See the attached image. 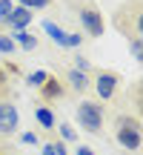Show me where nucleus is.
Here are the masks:
<instances>
[{"instance_id":"nucleus-1","label":"nucleus","mask_w":143,"mask_h":155,"mask_svg":"<svg viewBox=\"0 0 143 155\" xmlns=\"http://www.w3.org/2000/svg\"><path fill=\"white\" fill-rule=\"evenodd\" d=\"M115 29L120 35H126L129 40L140 38L143 32V15H140V0H129L115 12Z\"/></svg>"},{"instance_id":"nucleus-2","label":"nucleus","mask_w":143,"mask_h":155,"mask_svg":"<svg viewBox=\"0 0 143 155\" xmlns=\"http://www.w3.org/2000/svg\"><path fill=\"white\" fill-rule=\"evenodd\" d=\"M143 129H140V121L135 115H117L115 118V141L123 147L126 152H138L140 150V138H143Z\"/></svg>"},{"instance_id":"nucleus-3","label":"nucleus","mask_w":143,"mask_h":155,"mask_svg":"<svg viewBox=\"0 0 143 155\" xmlns=\"http://www.w3.org/2000/svg\"><path fill=\"white\" fill-rule=\"evenodd\" d=\"M77 124H80L89 135H103L106 112H103V106H100V101H80V104H77Z\"/></svg>"},{"instance_id":"nucleus-4","label":"nucleus","mask_w":143,"mask_h":155,"mask_svg":"<svg viewBox=\"0 0 143 155\" xmlns=\"http://www.w3.org/2000/svg\"><path fill=\"white\" fill-rule=\"evenodd\" d=\"M77 9V17H80V26L89 38H100L106 32V23H103V15L94 3H75Z\"/></svg>"},{"instance_id":"nucleus-5","label":"nucleus","mask_w":143,"mask_h":155,"mask_svg":"<svg viewBox=\"0 0 143 155\" xmlns=\"http://www.w3.org/2000/svg\"><path fill=\"white\" fill-rule=\"evenodd\" d=\"M117 86H120L117 72H112V69H97L94 72V92H97L100 101H112L117 95Z\"/></svg>"},{"instance_id":"nucleus-6","label":"nucleus","mask_w":143,"mask_h":155,"mask_svg":"<svg viewBox=\"0 0 143 155\" xmlns=\"http://www.w3.org/2000/svg\"><path fill=\"white\" fill-rule=\"evenodd\" d=\"M20 127V112L11 101H3L0 98V138H9L11 132H17Z\"/></svg>"},{"instance_id":"nucleus-7","label":"nucleus","mask_w":143,"mask_h":155,"mask_svg":"<svg viewBox=\"0 0 143 155\" xmlns=\"http://www.w3.org/2000/svg\"><path fill=\"white\" fill-rule=\"evenodd\" d=\"M43 32L49 35L52 40H55L57 46H63V49H77V46L83 43L80 40V35H75V32H63L57 23H52V20H43Z\"/></svg>"},{"instance_id":"nucleus-8","label":"nucleus","mask_w":143,"mask_h":155,"mask_svg":"<svg viewBox=\"0 0 143 155\" xmlns=\"http://www.w3.org/2000/svg\"><path fill=\"white\" fill-rule=\"evenodd\" d=\"M37 92H40V104H55V101L66 98V83H63L60 78L49 75L43 86H37Z\"/></svg>"},{"instance_id":"nucleus-9","label":"nucleus","mask_w":143,"mask_h":155,"mask_svg":"<svg viewBox=\"0 0 143 155\" xmlns=\"http://www.w3.org/2000/svg\"><path fill=\"white\" fill-rule=\"evenodd\" d=\"M32 23V9H26V6H14L9 15V20H6V26H11L14 32H23V29Z\"/></svg>"},{"instance_id":"nucleus-10","label":"nucleus","mask_w":143,"mask_h":155,"mask_svg":"<svg viewBox=\"0 0 143 155\" xmlns=\"http://www.w3.org/2000/svg\"><path fill=\"white\" fill-rule=\"evenodd\" d=\"M66 86L75 89V92H86V89H92V83H89V75L80 72V69H66Z\"/></svg>"},{"instance_id":"nucleus-11","label":"nucleus","mask_w":143,"mask_h":155,"mask_svg":"<svg viewBox=\"0 0 143 155\" xmlns=\"http://www.w3.org/2000/svg\"><path fill=\"white\" fill-rule=\"evenodd\" d=\"M34 118L43 129H55V112L49 109V104H37L34 106Z\"/></svg>"},{"instance_id":"nucleus-12","label":"nucleus","mask_w":143,"mask_h":155,"mask_svg":"<svg viewBox=\"0 0 143 155\" xmlns=\"http://www.w3.org/2000/svg\"><path fill=\"white\" fill-rule=\"evenodd\" d=\"M14 40H20V49H26V52H32V49H37V38H34V35H29L26 29H23V32H14Z\"/></svg>"},{"instance_id":"nucleus-13","label":"nucleus","mask_w":143,"mask_h":155,"mask_svg":"<svg viewBox=\"0 0 143 155\" xmlns=\"http://www.w3.org/2000/svg\"><path fill=\"white\" fill-rule=\"evenodd\" d=\"M0 52H3V55H14V52H17L14 38H9V35H0Z\"/></svg>"},{"instance_id":"nucleus-14","label":"nucleus","mask_w":143,"mask_h":155,"mask_svg":"<svg viewBox=\"0 0 143 155\" xmlns=\"http://www.w3.org/2000/svg\"><path fill=\"white\" fill-rule=\"evenodd\" d=\"M11 9H14V3L11 0H0V26H6V20H9Z\"/></svg>"},{"instance_id":"nucleus-15","label":"nucleus","mask_w":143,"mask_h":155,"mask_svg":"<svg viewBox=\"0 0 143 155\" xmlns=\"http://www.w3.org/2000/svg\"><path fill=\"white\" fill-rule=\"evenodd\" d=\"M20 6H26V9H46V6H52V0H17Z\"/></svg>"},{"instance_id":"nucleus-16","label":"nucleus","mask_w":143,"mask_h":155,"mask_svg":"<svg viewBox=\"0 0 143 155\" xmlns=\"http://www.w3.org/2000/svg\"><path fill=\"white\" fill-rule=\"evenodd\" d=\"M46 78H49V72H32L29 75V86H43Z\"/></svg>"},{"instance_id":"nucleus-17","label":"nucleus","mask_w":143,"mask_h":155,"mask_svg":"<svg viewBox=\"0 0 143 155\" xmlns=\"http://www.w3.org/2000/svg\"><path fill=\"white\" fill-rule=\"evenodd\" d=\"M129 49H132L135 61H140V58H143V49H140V38H132V40H129Z\"/></svg>"},{"instance_id":"nucleus-18","label":"nucleus","mask_w":143,"mask_h":155,"mask_svg":"<svg viewBox=\"0 0 143 155\" xmlns=\"http://www.w3.org/2000/svg\"><path fill=\"white\" fill-rule=\"evenodd\" d=\"M60 135H63V141H77V132L69 127V124H60Z\"/></svg>"},{"instance_id":"nucleus-19","label":"nucleus","mask_w":143,"mask_h":155,"mask_svg":"<svg viewBox=\"0 0 143 155\" xmlns=\"http://www.w3.org/2000/svg\"><path fill=\"white\" fill-rule=\"evenodd\" d=\"M75 63H77L75 69H80V72H89V69H92V66H89V61H86V58H80V55L75 58Z\"/></svg>"},{"instance_id":"nucleus-20","label":"nucleus","mask_w":143,"mask_h":155,"mask_svg":"<svg viewBox=\"0 0 143 155\" xmlns=\"http://www.w3.org/2000/svg\"><path fill=\"white\" fill-rule=\"evenodd\" d=\"M6 86H9V78H6V72H3V69H0V98H3Z\"/></svg>"},{"instance_id":"nucleus-21","label":"nucleus","mask_w":143,"mask_h":155,"mask_svg":"<svg viewBox=\"0 0 143 155\" xmlns=\"http://www.w3.org/2000/svg\"><path fill=\"white\" fill-rule=\"evenodd\" d=\"M20 141H23V144H37V135H34V132H26Z\"/></svg>"},{"instance_id":"nucleus-22","label":"nucleus","mask_w":143,"mask_h":155,"mask_svg":"<svg viewBox=\"0 0 143 155\" xmlns=\"http://www.w3.org/2000/svg\"><path fill=\"white\" fill-rule=\"evenodd\" d=\"M77 155H97V152H94L92 147H83V144H80V147H77Z\"/></svg>"},{"instance_id":"nucleus-23","label":"nucleus","mask_w":143,"mask_h":155,"mask_svg":"<svg viewBox=\"0 0 143 155\" xmlns=\"http://www.w3.org/2000/svg\"><path fill=\"white\" fill-rule=\"evenodd\" d=\"M43 155H55V152H52V144H46V147H43Z\"/></svg>"},{"instance_id":"nucleus-24","label":"nucleus","mask_w":143,"mask_h":155,"mask_svg":"<svg viewBox=\"0 0 143 155\" xmlns=\"http://www.w3.org/2000/svg\"><path fill=\"white\" fill-rule=\"evenodd\" d=\"M0 155H17V152H11V150H6V147H3V150H0Z\"/></svg>"},{"instance_id":"nucleus-25","label":"nucleus","mask_w":143,"mask_h":155,"mask_svg":"<svg viewBox=\"0 0 143 155\" xmlns=\"http://www.w3.org/2000/svg\"><path fill=\"white\" fill-rule=\"evenodd\" d=\"M0 150H3V144H0Z\"/></svg>"}]
</instances>
